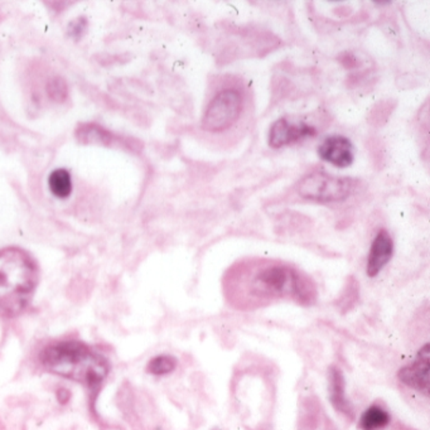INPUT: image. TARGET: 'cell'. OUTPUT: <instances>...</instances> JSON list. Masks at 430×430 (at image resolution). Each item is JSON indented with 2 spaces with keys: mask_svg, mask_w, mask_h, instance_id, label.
Wrapping results in <instances>:
<instances>
[{
  "mask_svg": "<svg viewBox=\"0 0 430 430\" xmlns=\"http://www.w3.org/2000/svg\"><path fill=\"white\" fill-rule=\"evenodd\" d=\"M40 361L49 372L84 383L93 390L99 389L109 374V363L101 355L77 341L48 346Z\"/></svg>",
  "mask_w": 430,
  "mask_h": 430,
  "instance_id": "6da1fadb",
  "label": "cell"
},
{
  "mask_svg": "<svg viewBox=\"0 0 430 430\" xmlns=\"http://www.w3.org/2000/svg\"><path fill=\"white\" fill-rule=\"evenodd\" d=\"M329 399L339 413L347 415L350 418L353 416L351 404L344 394V376L339 370L335 368L331 370V377H329Z\"/></svg>",
  "mask_w": 430,
  "mask_h": 430,
  "instance_id": "30bf717a",
  "label": "cell"
},
{
  "mask_svg": "<svg viewBox=\"0 0 430 430\" xmlns=\"http://www.w3.org/2000/svg\"><path fill=\"white\" fill-rule=\"evenodd\" d=\"M318 154L323 160L339 168H346L353 162L352 143L342 135L326 138L318 148Z\"/></svg>",
  "mask_w": 430,
  "mask_h": 430,
  "instance_id": "ba28073f",
  "label": "cell"
},
{
  "mask_svg": "<svg viewBox=\"0 0 430 430\" xmlns=\"http://www.w3.org/2000/svg\"><path fill=\"white\" fill-rule=\"evenodd\" d=\"M177 366V360L173 356L160 355L148 363V372L152 375L162 376L171 374Z\"/></svg>",
  "mask_w": 430,
  "mask_h": 430,
  "instance_id": "4fadbf2b",
  "label": "cell"
},
{
  "mask_svg": "<svg viewBox=\"0 0 430 430\" xmlns=\"http://www.w3.org/2000/svg\"><path fill=\"white\" fill-rule=\"evenodd\" d=\"M429 366L430 346L424 344L422 350L418 353L416 360L407 368L399 371V380L409 387L420 391L424 395H429Z\"/></svg>",
  "mask_w": 430,
  "mask_h": 430,
  "instance_id": "8992f818",
  "label": "cell"
},
{
  "mask_svg": "<svg viewBox=\"0 0 430 430\" xmlns=\"http://www.w3.org/2000/svg\"><path fill=\"white\" fill-rule=\"evenodd\" d=\"M36 283L37 269L24 251H0V302L27 296L36 287Z\"/></svg>",
  "mask_w": 430,
  "mask_h": 430,
  "instance_id": "3957f363",
  "label": "cell"
},
{
  "mask_svg": "<svg viewBox=\"0 0 430 430\" xmlns=\"http://www.w3.org/2000/svg\"><path fill=\"white\" fill-rule=\"evenodd\" d=\"M390 422V415L379 407H368L361 416L360 427L362 430L383 429Z\"/></svg>",
  "mask_w": 430,
  "mask_h": 430,
  "instance_id": "7c38bea8",
  "label": "cell"
},
{
  "mask_svg": "<svg viewBox=\"0 0 430 430\" xmlns=\"http://www.w3.org/2000/svg\"><path fill=\"white\" fill-rule=\"evenodd\" d=\"M394 251V243L387 231H380L372 243L368 254V275L374 278L390 261Z\"/></svg>",
  "mask_w": 430,
  "mask_h": 430,
  "instance_id": "9c48e42d",
  "label": "cell"
},
{
  "mask_svg": "<svg viewBox=\"0 0 430 430\" xmlns=\"http://www.w3.org/2000/svg\"><path fill=\"white\" fill-rule=\"evenodd\" d=\"M298 193L320 202L344 201L351 193V182L329 173H311L298 183Z\"/></svg>",
  "mask_w": 430,
  "mask_h": 430,
  "instance_id": "277c9868",
  "label": "cell"
},
{
  "mask_svg": "<svg viewBox=\"0 0 430 430\" xmlns=\"http://www.w3.org/2000/svg\"><path fill=\"white\" fill-rule=\"evenodd\" d=\"M48 90H49V93H51V96H53V99H55L56 93H58V99L62 100L63 96H64L63 90L66 91V87L63 86L61 80H56V81H53V82L51 84V86L48 87Z\"/></svg>",
  "mask_w": 430,
  "mask_h": 430,
  "instance_id": "5bb4252c",
  "label": "cell"
},
{
  "mask_svg": "<svg viewBox=\"0 0 430 430\" xmlns=\"http://www.w3.org/2000/svg\"><path fill=\"white\" fill-rule=\"evenodd\" d=\"M251 293L256 297H294L299 302H311L314 297L312 285L289 266H264L254 275Z\"/></svg>",
  "mask_w": 430,
  "mask_h": 430,
  "instance_id": "7a4b0ae2",
  "label": "cell"
},
{
  "mask_svg": "<svg viewBox=\"0 0 430 430\" xmlns=\"http://www.w3.org/2000/svg\"><path fill=\"white\" fill-rule=\"evenodd\" d=\"M243 110V96L236 90H224L215 96L204 112L202 128L217 133L234 124Z\"/></svg>",
  "mask_w": 430,
  "mask_h": 430,
  "instance_id": "5b68a950",
  "label": "cell"
},
{
  "mask_svg": "<svg viewBox=\"0 0 430 430\" xmlns=\"http://www.w3.org/2000/svg\"><path fill=\"white\" fill-rule=\"evenodd\" d=\"M51 192L58 198H67L72 192L71 174L66 169H56L48 178Z\"/></svg>",
  "mask_w": 430,
  "mask_h": 430,
  "instance_id": "8fae6325",
  "label": "cell"
},
{
  "mask_svg": "<svg viewBox=\"0 0 430 430\" xmlns=\"http://www.w3.org/2000/svg\"><path fill=\"white\" fill-rule=\"evenodd\" d=\"M313 135H315V129L313 126L307 124L293 126L287 119H279L270 128L269 145L272 148H282Z\"/></svg>",
  "mask_w": 430,
  "mask_h": 430,
  "instance_id": "52a82bcc",
  "label": "cell"
}]
</instances>
